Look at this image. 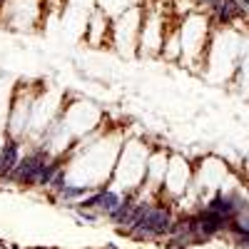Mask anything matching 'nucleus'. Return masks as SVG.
Instances as JSON below:
<instances>
[{
    "label": "nucleus",
    "mask_w": 249,
    "mask_h": 249,
    "mask_svg": "<svg viewBox=\"0 0 249 249\" xmlns=\"http://www.w3.org/2000/svg\"><path fill=\"white\" fill-rule=\"evenodd\" d=\"M120 202H122L120 195H115V192H102V199H100V207H97V210L105 212V214L110 217V214L117 210V207H120Z\"/></svg>",
    "instance_id": "obj_6"
},
{
    "label": "nucleus",
    "mask_w": 249,
    "mask_h": 249,
    "mask_svg": "<svg viewBox=\"0 0 249 249\" xmlns=\"http://www.w3.org/2000/svg\"><path fill=\"white\" fill-rule=\"evenodd\" d=\"M197 242L195 234V217H182L179 222H172V230H170V247L175 249H184Z\"/></svg>",
    "instance_id": "obj_3"
},
{
    "label": "nucleus",
    "mask_w": 249,
    "mask_h": 249,
    "mask_svg": "<svg viewBox=\"0 0 249 249\" xmlns=\"http://www.w3.org/2000/svg\"><path fill=\"white\" fill-rule=\"evenodd\" d=\"M244 10L234 3V0H214V18H217V23H232V20L242 18Z\"/></svg>",
    "instance_id": "obj_4"
},
{
    "label": "nucleus",
    "mask_w": 249,
    "mask_h": 249,
    "mask_svg": "<svg viewBox=\"0 0 249 249\" xmlns=\"http://www.w3.org/2000/svg\"><path fill=\"white\" fill-rule=\"evenodd\" d=\"M85 192H88L85 187H72V184H65V187L60 190V197H62V199H75V197H82Z\"/></svg>",
    "instance_id": "obj_8"
},
{
    "label": "nucleus",
    "mask_w": 249,
    "mask_h": 249,
    "mask_svg": "<svg viewBox=\"0 0 249 249\" xmlns=\"http://www.w3.org/2000/svg\"><path fill=\"white\" fill-rule=\"evenodd\" d=\"M20 162V147L18 142H8L3 152H0V177H10V172L15 170V164Z\"/></svg>",
    "instance_id": "obj_5"
},
{
    "label": "nucleus",
    "mask_w": 249,
    "mask_h": 249,
    "mask_svg": "<svg viewBox=\"0 0 249 249\" xmlns=\"http://www.w3.org/2000/svg\"><path fill=\"white\" fill-rule=\"evenodd\" d=\"M57 172H60V164H57V162H48V164H45V167H43V170H40V177H37V184H43V187H45V184H50V182H53V177H55Z\"/></svg>",
    "instance_id": "obj_7"
},
{
    "label": "nucleus",
    "mask_w": 249,
    "mask_h": 249,
    "mask_svg": "<svg viewBox=\"0 0 249 249\" xmlns=\"http://www.w3.org/2000/svg\"><path fill=\"white\" fill-rule=\"evenodd\" d=\"M48 162H50V157L43 150H37V152H33L28 157H20V162L15 164V170L10 172L8 179H15L18 184H37L40 170H43Z\"/></svg>",
    "instance_id": "obj_2"
},
{
    "label": "nucleus",
    "mask_w": 249,
    "mask_h": 249,
    "mask_svg": "<svg viewBox=\"0 0 249 249\" xmlns=\"http://www.w3.org/2000/svg\"><path fill=\"white\" fill-rule=\"evenodd\" d=\"M37 249H43V247H37Z\"/></svg>",
    "instance_id": "obj_10"
},
{
    "label": "nucleus",
    "mask_w": 249,
    "mask_h": 249,
    "mask_svg": "<svg viewBox=\"0 0 249 249\" xmlns=\"http://www.w3.org/2000/svg\"><path fill=\"white\" fill-rule=\"evenodd\" d=\"M50 187H53V190H57V192H60V190H62V187H65V172H62V170H60V172H57V175L53 177V182H50Z\"/></svg>",
    "instance_id": "obj_9"
},
{
    "label": "nucleus",
    "mask_w": 249,
    "mask_h": 249,
    "mask_svg": "<svg viewBox=\"0 0 249 249\" xmlns=\"http://www.w3.org/2000/svg\"><path fill=\"white\" fill-rule=\"evenodd\" d=\"M172 230V214L167 207H157V204H144V210L137 219V224L132 227V237L137 239H155V237H164Z\"/></svg>",
    "instance_id": "obj_1"
}]
</instances>
